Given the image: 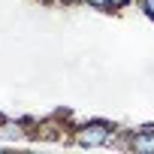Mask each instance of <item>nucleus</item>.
<instances>
[{"instance_id":"6","label":"nucleus","mask_w":154,"mask_h":154,"mask_svg":"<svg viewBox=\"0 0 154 154\" xmlns=\"http://www.w3.org/2000/svg\"><path fill=\"white\" fill-rule=\"evenodd\" d=\"M109 3H112V9H124V6L136 3V0H109Z\"/></svg>"},{"instance_id":"3","label":"nucleus","mask_w":154,"mask_h":154,"mask_svg":"<svg viewBox=\"0 0 154 154\" xmlns=\"http://www.w3.org/2000/svg\"><path fill=\"white\" fill-rule=\"evenodd\" d=\"M30 139V121L0 118V142H24Z\"/></svg>"},{"instance_id":"1","label":"nucleus","mask_w":154,"mask_h":154,"mask_svg":"<svg viewBox=\"0 0 154 154\" xmlns=\"http://www.w3.org/2000/svg\"><path fill=\"white\" fill-rule=\"evenodd\" d=\"M112 133H115V127H112L109 121L88 118V121L75 124V127L69 130V142L79 145V148H103V145H109Z\"/></svg>"},{"instance_id":"5","label":"nucleus","mask_w":154,"mask_h":154,"mask_svg":"<svg viewBox=\"0 0 154 154\" xmlns=\"http://www.w3.org/2000/svg\"><path fill=\"white\" fill-rule=\"evenodd\" d=\"M139 9H142V15H148L154 21V0H139Z\"/></svg>"},{"instance_id":"2","label":"nucleus","mask_w":154,"mask_h":154,"mask_svg":"<svg viewBox=\"0 0 154 154\" xmlns=\"http://www.w3.org/2000/svg\"><path fill=\"white\" fill-rule=\"evenodd\" d=\"M127 151H136V154H154V127H136V130H127Z\"/></svg>"},{"instance_id":"7","label":"nucleus","mask_w":154,"mask_h":154,"mask_svg":"<svg viewBox=\"0 0 154 154\" xmlns=\"http://www.w3.org/2000/svg\"><path fill=\"white\" fill-rule=\"evenodd\" d=\"M54 3H75V0H54Z\"/></svg>"},{"instance_id":"4","label":"nucleus","mask_w":154,"mask_h":154,"mask_svg":"<svg viewBox=\"0 0 154 154\" xmlns=\"http://www.w3.org/2000/svg\"><path fill=\"white\" fill-rule=\"evenodd\" d=\"M82 3H88L91 9H103V12H109V9H112L109 0H82Z\"/></svg>"}]
</instances>
